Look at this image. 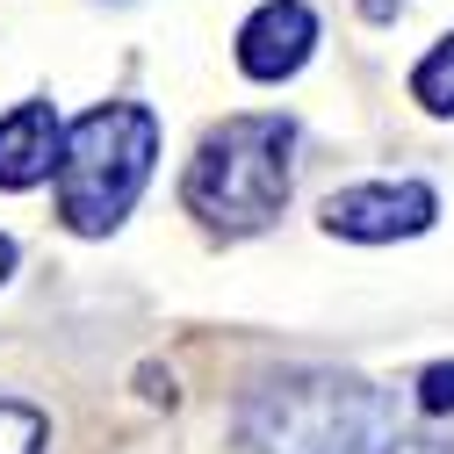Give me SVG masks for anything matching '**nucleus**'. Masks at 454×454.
I'll use <instances>...</instances> for the list:
<instances>
[{
	"label": "nucleus",
	"instance_id": "obj_5",
	"mask_svg": "<svg viewBox=\"0 0 454 454\" xmlns=\"http://www.w3.org/2000/svg\"><path fill=\"white\" fill-rule=\"evenodd\" d=\"M310 51H317V15L303 0H267L239 29V73L246 80H289V73H303Z\"/></svg>",
	"mask_w": 454,
	"mask_h": 454
},
{
	"label": "nucleus",
	"instance_id": "obj_7",
	"mask_svg": "<svg viewBox=\"0 0 454 454\" xmlns=\"http://www.w3.org/2000/svg\"><path fill=\"white\" fill-rule=\"evenodd\" d=\"M411 101L426 108V116H454V36H440L411 66Z\"/></svg>",
	"mask_w": 454,
	"mask_h": 454
},
{
	"label": "nucleus",
	"instance_id": "obj_9",
	"mask_svg": "<svg viewBox=\"0 0 454 454\" xmlns=\"http://www.w3.org/2000/svg\"><path fill=\"white\" fill-rule=\"evenodd\" d=\"M419 411H454V361H433L426 375H419Z\"/></svg>",
	"mask_w": 454,
	"mask_h": 454
},
{
	"label": "nucleus",
	"instance_id": "obj_4",
	"mask_svg": "<svg viewBox=\"0 0 454 454\" xmlns=\"http://www.w3.org/2000/svg\"><path fill=\"white\" fill-rule=\"evenodd\" d=\"M440 216V195L426 181H361L325 195V231L332 239H361V246H389V239H419Z\"/></svg>",
	"mask_w": 454,
	"mask_h": 454
},
{
	"label": "nucleus",
	"instance_id": "obj_10",
	"mask_svg": "<svg viewBox=\"0 0 454 454\" xmlns=\"http://www.w3.org/2000/svg\"><path fill=\"white\" fill-rule=\"evenodd\" d=\"M404 8H411V0H361L368 22H389V15H404Z\"/></svg>",
	"mask_w": 454,
	"mask_h": 454
},
{
	"label": "nucleus",
	"instance_id": "obj_1",
	"mask_svg": "<svg viewBox=\"0 0 454 454\" xmlns=\"http://www.w3.org/2000/svg\"><path fill=\"white\" fill-rule=\"evenodd\" d=\"M246 440L260 454H454L404 419L396 389L339 368H296L260 382L246 396Z\"/></svg>",
	"mask_w": 454,
	"mask_h": 454
},
{
	"label": "nucleus",
	"instance_id": "obj_8",
	"mask_svg": "<svg viewBox=\"0 0 454 454\" xmlns=\"http://www.w3.org/2000/svg\"><path fill=\"white\" fill-rule=\"evenodd\" d=\"M43 411L36 404H15V396H0V454H43Z\"/></svg>",
	"mask_w": 454,
	"mask_h": 454
},
{
	"label": "nucleus",
	"instance_id": "obj_2",
	"mask_svg": "<svg viewBox=\"0 0 454 454\" xmlns=\"http://www.w3.org/2000/svg\"><path fill=\"white\" fill-rule=\"evenodd\" d=\"M296 188V123L289 116H223L181 174V202L223 239L267 231Z\"/></svg>",
	"mask_w": 454,
	"mask_h": 454
},
{
	"label": "nucleus",
	"instance_id": "obj_6",
	"mask_svg": "<svg viewBox=\"0 0 454 454\" xmlns=\"http://www.w3.org/2000/svg\"><path fill=\"white\" fill-rule=\"evenodd\" d=\"M66 166V123L51 101H15L0 116V188H36Z\"/></svg>",
	"mask_w": 454,
	"mask_h": 454
},
{
	"label": "nucleus",
	"instance_id": "obj_11",
	"mask_svg": "<svg viewBox=\"0 0 454 454\" xmlns=\"http://www.w3.org/2000/svg\"><path fill=\"white\" fill-rule=\"evenodd\" d=\"M15 274V239H0V281Z\"/></svg>",
	"mask_w": 454,
	"mask_h": 454
},
{
	"label": "nucleus",
	"instance_id": "obj_3",
	"mask_svg": "<svg viewBox=\"0 0 454 454\" xmlns=\"http://www.w3.org/2000/svg\"><path fill=\"white\" fill-rule=\"evenodd\" d=\"M159 159V116L145 101H101L66 130V166H59V216L80 239H108L137 209Z\"/></svg>",
	"mask_w": 454,
	"mask_h": 454
}]
</instances>
